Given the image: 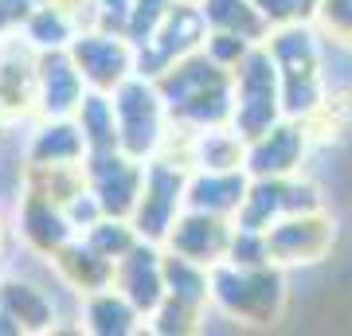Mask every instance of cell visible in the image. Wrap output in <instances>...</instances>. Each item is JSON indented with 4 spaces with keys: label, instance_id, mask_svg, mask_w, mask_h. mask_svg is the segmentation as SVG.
<instances>
[{
    "label": "cell",
    "instance_id": "obj_1",
    "mask_svg": "<svg viewBox=\"0 0 352 336\" xmlns=\"http://www.w3.org/2000/svg\"><path fill=\"white\" fill-rule=\"evenodd\" d=\"M263 47L278 67L286 117L302 122L314 110H321L325 106V43L314 32V24L309 20H294V24L270 27Z\"/></svg>",
    "mask_w": 352,
    "mask_h": 336
},
{
    "label": "cell",
    "instance_id": "obj_2",
    "mask_svg": "<svg viewBox=\"0 0 352 336\" xmlns=\"http://www.w3.org/2000/svg\"><path fill=\"white\" fill-rule=\"evenodd\" d=\"M161 90L164 102L176 117H184L188 125H231V110H235V78L227 67L208 55V51H192L184 59H176L173 67L161 71Z\"/></svg>",
    "mask_w": 352,
    "mask_h": 336
},
{
    "label": "cell",
    "instance_id": "obj_3",
    "mask_svg": "<svg viewBox=\"0 0 352 336\" xmlns=\"http://www.w3.org/2000/svg\"><path fill=\"white\" fill-rule=\"evenodd\" d=\"M212 301L235 321H274L282 301H286V278L282 266L258 262V266H239V262H215L212 266Z\"/></svg>",
    "mask_w": 352,
    "mask_h": 336
},
{
    "label": "cell",
    "instance_id": "obj_4",
    "mask_svg": "<svg viewBox=\"0 0 352 336\" xmlns=\"http://www.w3.org/2000/svg\"><path fill=\"white\" fill-rule=\"evenodd\" d=\"M231 78H235V110H231V129L239 137H258L263 129H270L274 122L286 117L282 110V82H278V67L274 59L266 55V47H251L235 67H231Z\"/></svg>",
    "mask_w": 352,
    "mask_h": 336
},
{
    "label": "cell",
    "instance_id": "obj_5",
    "mask_svg": "<svg viewBox=\"0 0 352 336\" xmlns=\"http://www.w3.org/2000/svg\"><path fill=\"white\" fill-rule=\"evenodd\" d=\"M333 250V219L321 208L317 212L282 215L278 223L266 227V254L274 266H309L321 262Z\"/></svg>",
    "mask_w": 352,
    "mask_h": 336
},
{
    "label": "cell",
    "instance_id": "obj_6",
    "mask_svg": "<svg viewBox=\"0 0 352 336\" xmlns=\"http://www.w3.org/2000/svg\"><path fill=\"white\" fill-rule=\"evenodd\" d=\"M305 145L309 133L298 117H282L270 129H263L258 137L247 141V176H294L305 161Z\"/></svg>",
    "mask_w": 352,
    "mask_h": 336
},
{
    "label": "cell",
    "instance_id": "obj_7",
    "mask_svg": "<svg viewBox=\"0 0 352 336\" xmlns=\"http://www.w3.org/2000/svg\"><path fill=\"white\" fill-rule=\"evenodd\" d=\"M231 231L235 223L223 219V215H208V212H192L176 215V223L168 227V238H173V250L180 258H192L212 270L215 262L227 258V243H231Z\"/></svg>",
    "mask_w": 352,
    "mask_h": 336
},
{
    "label": "cell",
    "instance_id": "obj_8",
    "mask_svg": "<svg viewBox=\"0 0 352 336\" xmlns=\"http://www.w3.org/2000/svg\"><path fill=\"white\" fill-rule=\"evenodd\" d=\"M184 172H176L168 164H153L145 184H141V199H138V219H141V231L149 238L157 235H168V227L176 223V212L184 203Z\"/></svg>",
    "mask_w": 352,
    "mask_h": 336
},
{
    "label": "cell",
    "instance_id": "obj_9",
    "mask_svg": "<svg viewBox=\"0 0 352 336\" xmlns=\"http://www.w3.org/2000/svg\"><path fill=\"white\" fill-rule=\"evenodd\" d=\"M247 184H251L247 168H223V172L204 168L196 180H188V188H184V203H188L192 212H208V215L235 219L243 196H247Z\"/></svg>",
    "mask_w": 352,
    "mask_h": 336
},
{
    "label": "cell",
    "instance_id": "obj_10",
    "mask_svg": "<svg viewBox=\"0 0 352 336\" xmlns=\"http://www.w3.org/2000/svg\"><path fill=\"white\" fill-rule=\"evenodd\" d=\"M118 117H122V133L133 153H149L157 145V129H161V94L145 82H126L122 102H118Z\"/></svg>",
    "mask_w": 352,
    "mask_h": 336
},
{
    "label": "cell",
    "instance_id": "obj_11",
    "mask_svg": "<svg viewBox=\"0 0 352 336\" xmlns=\"http://www.w3.org/2000/svg\"><path fill=\"white\" fill-rule=\"evenodd\" d=\"M200 8L208 20V32H231L247 43H263L270 36V24L258 16L251 0H200Z\"/></svg>",
    "mask_w": 352,
    "mask_h": 336
},
{
    "label": "cell",
    "instance_id": "obj_12",
    "mask_svg": "<svg viewBox=\"0 0 352 336\" xmlns=\"http://www.w3.org/2000/svg\"><path fill=\"white\" fill-rule=\"evenodd\" d=\"M126 298L141 313L157 309L164 298V262H157L149 250H129L126 262Z\"/></svg>",
    "mask_w": 352,
    "mask_h": 336
},
{
    "label": "cell",
    "instance_id": "obj_13",
    "mask_svg": "<svg viewBox=\"0 0 352 336\" xmlns=\"http://www.w3.org/2000/svg\"><path fill=\"white\" fill-rule=\"evenodd\" d=\"M309 24L325 43L352 47V0H317V8L309 12Z\"/></svg>",
    "mask_w": 352,
    "mask_h": 336
},
{
    "label": "cell",
    "instance_id": "obj_14",
    "mask_svg": "<svg viewBox=\"0 0 352 336\" xmlns=\"http://www.w3.org/2000/svg\"><path fill=\"white\" fill-rule=\"evenodd\" d=\"M258 16H263L270 27H282V24H294V20H302V8H298V0H251Z\"/></svg>",
    "mask_w": 352,
    "mask_h": 336
},
{
    "label": "cell",
    "instance_id": "obj_15",
    "mask_svg": "<svg viewBox=\"0 0 352 336\" xmlns=\"http://www.w3.org/2000/svg\"><path fill=\"white\" fill-rule=\"evenodd\" d=\"M298 8H302V20H309V12L317 8V0H298Z\"/></svg>",
    "mask_w": 352,
    "mask_h": 336
}]
</instances>
